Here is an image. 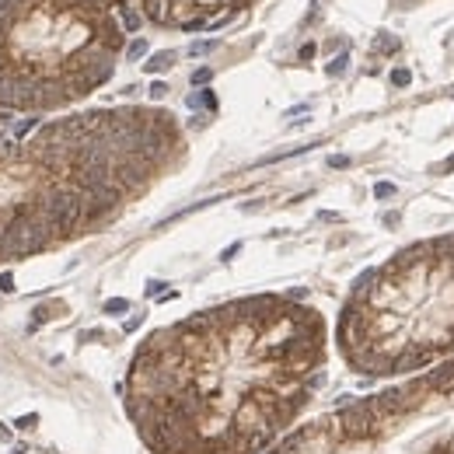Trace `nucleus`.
Here are the masks:
<instances>
[{
	"label": "nucleus",
	"instance_id": "obj_1",
	"mask_svg": "<svg viewBox=\"0 0 454 454\" xmlns=\"http://www.w3.org/2000/svg\"><path fill=\"white\" fill-rule=\"evenodd\" d=\"M325 321L258 294L161 329L129 363L126 413L154 454H245L308 405Z\"/></svg>",
	"mask_w": 454,
	"mask_h": 454
},
{
	"label": "nucleus",
	"instance_id": "obj_2",
	"mask_svg": "<svg viewBox=\"0 0 454 454\" xmlns=\"http://www.w3.org/2000/svg\"><path fill=\"white\" fill-rule=\"evenodd\" d=\"M437 353L430 350H402V353L392 360V374H416V371H426V367H434Z\"/></svg>",
	"mask_w": 454,
	"mask_h": 454
},
{
	"label": "nucleus",
	"instance_id": "obj_3",
	"mask_svg": "<svg viewBox=\"0 0 454 454\" xmlns=\"http://www.w3.org/2000/svg\"><path fill=\"white\" fill-rule=\"evenodd\" d=\"M171 63H175V53H171V49H164V53H154V56L147 59V63H143V70H147V74H164Z\"/></svg>",
	"mask_w": 454,
	"mask_h": 454
},
{
	"label": "nucleus",
	"instance_id": "obj_4",
	"mask_svg": "<svg viewBox=\"0 0 454 454\" xmlns=\"http://www.w3.org/2000/svg\"><path fill=\"white\" fill-rule=\"evenodd\" d=\"M185 105H189V109H210V112H213V109H217V98H213V91H196V95L185 98Z\"/></svg>",
	"mask_w": 454,
	"mask_h": 454
},
{
	"label": "nucleus",
	"instance_id": "obj_5",
	"mask_svg": "<svg viewBox=\"0 0 454 454\" xmlns=\"http://www.w3.org/2000/svg\"><path fill=\"white\" fill-rule=\"evenodd\" d=\"M346 67H350V53H339V56L325 67V74H329V77H339V74H346Z\"/></svg>",
	"mask_w": 454,
	"mask_h": 454
},
{
	"label": "nucleus",
	"instance_id": "obj_6",
	"mask_svg": "<svg viewBox=\"0 0 454 454\" xmlns=\"http://www.w3.org/2000/svg\"><path fill=\"white\" fill-rule=\"evenodd\" d=\"M140 28V14L133 7H122V32H137Z\"/></svg>",
	"mask_w": 454,
	"mask_h": 454
},
{
	"label": "nucleus",
	"instance_id": "obj_7",
	"mask_svg": "<svg viewBox=\"0 0 454 454\" xmlns=\"http://www.w3.org/2000/svg\"><path fill=\"white\" fill-rule=\"evenodd\" d=\"M392 84H395V88H409V84H413V70L395 67V70H392Z\"/></svg>",
	"mask_w": 454,
	"mask_h": 454
},
{
	"label": "nucleus",
	"instance_id": "obj_8",
	"mask_svg": "<svg viewBox=\"0 0 454 454\" xmlns=\"http://www.w3.org/2000/svg\"><path fill=\"white\" fill-rule=\"evenodd\" d=\"M122 311H129V300H126V297H112V300H105V315H122Z\"/></svg>",
	"mask_w": 454,
	"mask_h": 454
},
{
	"label": "nucleus",
	"instance_id": "obj_9",
	"mask_svg": "<svg viewBox=\"0 0 454 454\" xmlns=\"http://www.w3.org/2000/svg\"><path fill=\"white\" fill-rule=\"evenodd\" d=\"M374 49H377V53H395V49H398V39L384 32V35H381V39L374 42Z\"/></svg>",
	"mask_w": 454,
	"mask_h": 454
},
{
	"label": "nucleus",
	"instance_id": "obj_10",
	"mask_svg": "<svg viewBox=\"0 0 454 454\" xmlns=\"http://www.w3.org/2000/svg\"><path fill=\"white\" fill-rule=\"evenodd\" d=\"M35 126H39V119H35V116L21 119L18 126H14V140H21V137H25V133H28V129H35Z\"/></svg>",
	"mask_w": 454,
	"mask_h": 454
},
{
	"label": "nucleus",
	"instance_id": "obj_11",
	"mask_svg": "<svg viewBox=\"0 0 454 454\" xmlns=\"http://www.w3.org/2000/svg\"><path fill=\"white\" fill-rule=\"evenodd\" d=\"M143 53H147V42H143V39H137V42L126 46V59H140Z\"/></svg>",
	"mask_w": 454,
	"mask_h": 454
},
{
	"label": "nucleus",
	"instance_id": "obj_12",
	"mask_svg": "<svg viewBox=\"0 0 454 454\" xmlns=\"http://www.w3.org/2000/svg\"><path fill=\"white\" fill-rule=\"evenodd\" d=\"M210 77H213V70H210V67H199L196 74H192V84L203 88V84H210Z\"/></svg>",
	"mask_w": 454,
	"mask_h": 454
},
{
	"label": "nucleus",
	"instance_id": "obj_13",
	"mask_svg": "<svg viewBox=\"0 0 454 454\" xmlns=\"http://www.w3.org/2000/svg\"><path fill=\"white\" fill-rule=\"evenodd\" d=\"M213 46H217L213 39H206V42H192V46H189V53H192V56H203V53H210Z\"/></svg>",
	"mask_w": 454,
	"mask_h": 454
},
{
	"label": "nucleus",
	"instance_id": "obj_14",
	"mask_svg": "<svg viewBox=\"0 0 454 454\" xmlns=\"http://www.w3.org/2000/svg\"><path fill=\"white\" fill-rule=\"evenodd\" d=\"M374 196H377V199L395 196V185H392V182H377V185H374Z\"/></svg>",
	"mask_w": 454,
	"mask_h": 454
},
{
	"label": "nucleus",
	"instance_id": "obj_15",
	"mask_svg": "<svg viewBox=\"0 0 454 454\" xmlns=\"http://www.w3.org/2000/svg\"><path fill=\"white\" fill-rule=\"evenodd\" d=\"M147 95H150V98H154V101H161V98H164V95H168V84H161V80H154Z\"/></svg>",
	"mask_w": 454,
	"mask_h": 454
},
{
	"label": "nucleus",
	"instance_id": "obj_16",
	"mask_svg": "<svg viewBox=\"0 0 454 454\" xmlns=\"http://www.w3.org/2000/svg\"><path fill=\"white\" fill-rule=\"evenodd\" d=\"M35 423H39V416H35V413H28V416H21V419H18V430H32Z\"/></svg>",
	"mask_w": 454,
	"mask_h": 454
},
{
	"label": "nucleus",
	"instance_id": "obj_17",
	"mask_svg": "<svg viewBox=\"0 0 454 454\" xmlns=\"http://www.w3.org/2000/svg\"><path fill=\"white\" fill-rule=\"evenodd\" d=\"M237 252H241V241H234V245H227V248L220 252V258H224V262H231V258H234Z\"/></svg>",
	"mask_w": 454,
	"mask_h": 454
},
{
	"label": "nucleus",
	"instance_id": "obj_18",
	"mask_svg": "<svg viewBox=\"0 0 454 454\" xmlns=\"http://www.w3.org/2000/svg\"><path fill=\"white\" fill-rule=\"evenodd\" d=\"M329 168H350V158L346 154H332L329 158Z\"/></svg>",
	"mask_w": 454,
	"mask_h": 454
},
{
	"label": "nucleus",
	"instance_id": "obj_19",
	"mask_svg": "<svg viewBox=\"0 0 454 454\" xmlns=\"http://www.w3.org/2000/svg\"><path fill=\"white\" fill-rule=\"evenodd\" d=\"M0 290H4V294L14 290V276H11V273H0Z\"/></svg>",
	"mask_w": 454,
	"mask_h": 454
},
{
	"label": "nucleus",
	"instance_id": "obj_20",
	"mask_svg": "<svg viewBox=\"0 0 454 454\" xmlns=\"http://www.w3.org/2000/svg\"><path fill=\"white\" fill-rule=\"evenodd\" d=\"M161 287H164L161 279H150V283H147V297H161Z\"/></svg>",
	"mask_w": 454,
	"mask_h": 454
},
{
	"label": "nucleus",
	"instance_id": "obj_21",
	"mask_svg": "<svg viewBox=\"0 0 454 454\" xmlns=\"http://www.w3.org/2000/svg\"><path fill=\"white\" fill-rule=\"evenodd\" d=\"M140 325H143V318H140V315H133L129 321H126V325H122V329H126V332H133V329H140Z\"/></svg>",
	"mask_w": 454,
	"mask_h": 454
},
{
	"label": "nucleus",
	"instance_id": "obj_22",
	"mask_svg": "<svg viewBox=\"0 0 454 454\" xmlns=\"http://www.w3.org/2000/svg\"><path fill=\"white\" fill-rule=\"evenodd\" d=\"M315 56V42H308V46H300V59H311Z\"/></svg>",
	"mask_w": 454,
	"mask_h": 454
}]
</instances>
